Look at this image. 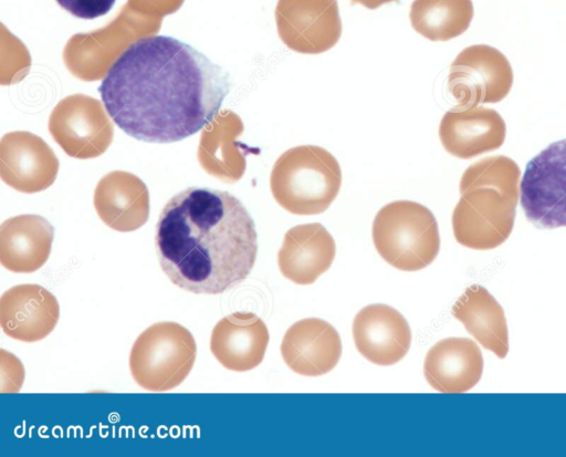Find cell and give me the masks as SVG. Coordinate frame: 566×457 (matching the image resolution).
I'll return each instance as SVG.
<instances>
[{"label":"cell","instance_id":"cell-20","mask_svg":"<svg viewBox=\"0 0 566 457\" xmlns=\"http://www.w3.org/2000/svg\"><path fill=\"white\" fill-rule=\"evenodd\" d=\"M64 10L81 19H95L106 14L116 0H55Z\"/></svg>","mask_w":566,"mask_h":457},{"label":"cell","instance_id":"cell-13","mask_svg":"<svg viewBox=\"0 0 566 457\" xmlns=\"http://www.w3.org/2000/svg\"><path fill=\"white\" fill-rule=\"evenodd\" d=\"M281 354L286 365L297 374L319 376L332 371L342 355V342L336 329L321 319L295 322L284 334Z\"/></svg>","mask_w":566,"mask_h":457},{"label":"cell","instance_id":"cell-16","mask_svg":"<svg viewBox=\"0 0 566 457\" xmlns=\"http://www.w3.org/2000/svg\"><path fill=\"white\" fill-rule=\"evenodd\" d=\"M483 356L470 339L447 337L436 343L423 363L429 385L442 393H463L481 378Z\"/></svg>","mask_w":566,"mask_h":457},{"label":"cell","instance_id":"cell-8","mask_svg":"<svg viewBox=\"0 0 566 457\" xmlns=\"http://www.w3.org/2000/svg\"><path fill=\"white\" fill-rule=\"evenodd\" d=\"M513 70L506 56L486 44L463 49L450 65L448 91L458 106L497 103L510 92Z\"/></svg>","mask_w":566,"mask_h":457},{"label":"cell","instance_id":"cell-11","mask_svg":"<svg viewBox=\"0 0 566 457\" xmlns=\"http://www.w3.org/2000/svg\"><path fill=\"white\" fill-rule=\"evenodd\" d=\"M353 337L358 352L377 365H392L409 351L411 331L396 309L375 303L363 308L353 322Z\"/></svg>","mask_w":566,"mask_h":457},{"label":"cell","instance_id":"cell-5","mask_svg":"<svg viewBox=\"0 0 566 457\" xmlns=\"http://www.w3.org/2000/svg\"><path fill=\"white\" fill-rule=\"evenodd\" d=\"M373 240L385 261L403 271L429 266L440 248L433 214L411 200H396L380 208L373 222Z\"/></svg>","mask_w":566,"mask_h":457},{"label":"cell","instance_id":"cell-3","mask_svg":"<svg viewBox=\"0 0 566 457\" xmlns=\"http://www.w3.org/2000/svg\"><path fill=\"white\" fill-rule=\"evenodd\" d=\"M520 167L510 157L489 156L470 165L461 176V197L452 214L457 241L486 250L511 235L520 196Z\"/></svg>","mask_w":566,"mask_h":457},{"label":"cell","instance_id":"cell-10","mask_svg":"<svg viewBox=\"0 0 566 457\" xmlns=\"http://www.w3.org/2000/svg\"><path fill=\"white\" fill-rule=\"evenodd\" d=\"M505 135L506 125L502 116L495 110L481 105H457L444 113L439 126L443 148L462 159L500 148Z\"/></svg>","mask_w":566,"mask_h":457},{"label":"cell","instance_id":"cell-14","mask_svg":"<svg viewBox=\"0 0 566 457\" xmlns=\"http://www.w3.org/2000/svg\"><path fill=\"white\" fill-rule=\"evenodd\" d=\"M269 339L268 328L258 315L234 312L214 325L210 350L226 368L247 372L261 364Z\"/></svg>","mask_w":566,"mask_h":457},{"label":"cell","instance_id":"cell-15","mask_svg":"<svg viewBox=\"0 0 566 457\" xmlns=\"http://www.w3.org/2000/svg\"><path fill=\"white\" fill-rule=\"evenodd\" d=\"M335 252V241L323 225H297L284 235L277 263L286 279L296 284H311L329 269Z\"/></svg>","mask_w":566,"mask_h":457},{"label":"cell","instance_id":"cell-18","mask_svg":"<svg viewBox=\"0 0 566 457\" xmlns=\"http://www.w3.org/2000/svg\"><path fill=\"white\" fill-rule=\"evenodd\" d=\"M452 314L483 347L500 359L506 356L509 332L504 311L485 288H467L452 307Z\"/></svg>","mask_w":566,"mask_h":457},{"label":"cell","instance_id":"cell-7","mask_svg":"<svg viewBox=\"0 0 566 457\" xmlns=\"http://www.w3.org/2000/svg\"><path fill=\"white\" fill-rule=\"evenodd\" d=\"M521 205L541 229L566 227V139L548 145L526 165Z\"/></svg>","mask_w":566,"mask_h":457},{"label":"cell","instance_id":"cell-6","mask_svg":"<svg viewBox=\"0 0 566 457\" xmlns=\"http://www.w3.org/2000/svg\"><path fill=\"white\" fill-rule=\"evenodd\" d=\"M196 353V342L188 329L172 321L157 322L134 342L129 354L130 373L146 391H170L186 380Z\"/></svg>","mask_w":566,"mask_h":457},{"label":"cell","instance_id":"cell-9","mask_svg":"<svg viewBox=\"0 0 566 457\" xmlns=\"http://www.w3.org/2000/svg\"><path fill=\"white\" fill-rule=\"evenodd\" d=\"M274 14L280 39L295 52L323 53L340 39L337 0H279Z\"/></svg>","mask_w":566,"mask_h":457},{"label":"cell","instance_id":"cell-2","mask_svg":"<svg viewBox=\"0 0 566 457\" xmlns=\"http://www.w3.org/2000/svg\"><path fill=\"white\" fill-rule=\"evenodd\" d=\"M155 246L160 268L175 285L196 294H220L250 274L258 235L235 196L189 187L164 206Z\"/></svg>","mask_w":566,"mask_h":457},{"label":"cell","instance_id":"cell-4","mask_svg":"<svg viewBox=\"0 0 566 457\" xmlns=\"http://www.w3.org/2000/svg\"><path fill=\"white\" fill-rule=\"evenodd\" d=\"M342 170L335 156L316 145H300L275 160L270 188L275 201L294 215H317L337 197Z\"/></svg>","mask_w":566,"mask_h":457},{"label":"cell","instance_id":"cell-1","mask_svg":"<svg viewBox=\"0 0 566 457\" xmlns=\"http://www.w3.org/2000/svg\"><path fill=\"white\" fill-rule=\"evenodd\" d=\"M231 90L229 73L196 48L167 35L128 45L98 86L112 121L147 143H174L209 125Z\"/></svg>","mask_w":566,"mask_h":457},{"label":"cell","instance_id":"cell-21","mask_svg":"<svg viewBox=\"0 0 566 457\" xmlns=\"http://www.w3.org/2000/svg\"><path fill=\"white\" fill-rule=\"evenodd\" d=\"M353 3H359L366 7L367 9H377L380 6L388 3V2H398L399 0H350Z\"/></svg>","mask_w":566,"mask_h":457},{"label":"cell","instance_id":"cell-12","mask_svg":"<svg viewBox=\"0 0 566 457\" xmlns=\"http://www.w3.org/2000/svg\"><path fill=\"white\" fill-rule=\"evenodd\" d=\"M60 316L56 298L39 284H18L0 298V324L8 336L22 342L46 337Z\"/></svg>","mask_w":566,"mask_h":457},{"label":"cell","instance_id":"cell-19","mask_svg":"<svg viewBox=\"0 0 566 457\" xmlns=\"http://www.w3.org/2000/svg\"><path fill=\"white\" fill-rule=\"evenodd\" d=\"M410 22L430 41H448L464 33L473 18L471 0H415Z\"/></svg>","mask_w":566,"mask_h":457},{"label":"cell","instance_id":"cell-17","mask_svg":"<svg viewBox=\"0 0 566 457\" xmlns=\"http://www.w3.org/2000/svg\"><path fill=\"white\" fill-rule=\"evenodd\" d=\"M54 237L51 224L38 215H21L2 222L0 262L12 272L31 273L49 259Z\"/></svg>","mask_w":566,"mask_h":457}]
</instances>
